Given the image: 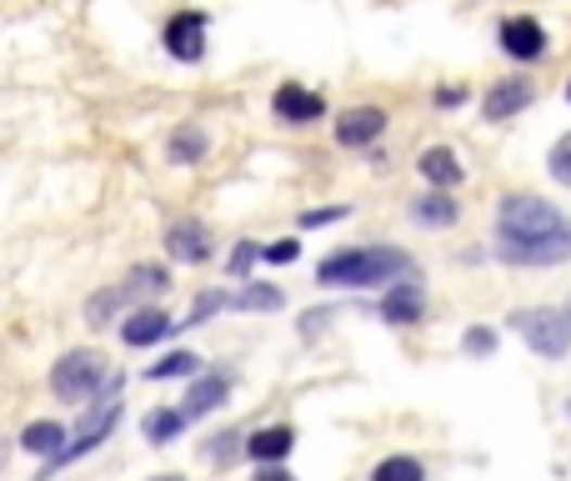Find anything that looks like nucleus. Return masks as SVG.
I'll return each instance as SVG.
<instances>
[{
    "mask_svg": "<svg viewBox=\"0 0 571 481\" xmlns=\"http://www.w3.org/2000/svg\"><path fill=\"white\" fill-rule=\"evenodd\" d=\"M492 256L507 266H561L571 261V216L532 191L502 195Z\"/></svg>",
    "mask_w": 571,
    "mask_h": 481,
    "instance_id": "obj_1",
    "label": "nucleus"
},
{
    "mask_svg": "<svg viewBox=\"0 0 571 481\" xmlns=\"http://www.w3.org/2000/svg\"><path fill=\"white\" fill-rule=\"evenodd\" d=\"M416 261L402 246H341L331 256H321L316 266V281L321 287H346V291H371V287H396V281H411Z\"/></svg>",
    "mask_w": 571,
    "mask_h": 481,
    "instance_id": "obj_2",
    "label": "nucleus"
},
{
    "mask_svg": "<svg viewBox=\"0 0 571 481\" xmlns=\"http://www.w3.org/2000/svg\"><path fill=\"white\" fill-rule=\"evenodd\" d=\"M166 287H170V271L166 266H156V261H141V266H130V276L120 281V287H105V291H96L91 301H86V326H111L126 306H141V301H151V296H166Z\"/></svg>",
    "mask_w": 571,
    "mask_h": 481,
    "instance_id": "obj_3",
    "label": "nucleus"
},
{
    "mask_svg": "<svg viewBox=\"0 0 571 481\" xmlns=\"http://www.w3.org/2000/svg\"><path fill=\"white\" fill-rule=\"evenodd\" d=\"M507 321L542 362H561L571 352V306H521Z\"/></svg>",
    "mask_w": 571,
    "mask_h": 481,
    "instance_id": "obj_4",
    "label": "nucleus"
},
{
    "mask_svg": "<svg viewBox=\"0 0 571 481\" xmlns=\"http://www.w3.org/2000/svg\"><path fill=\"white\" fill-rule=\"evenodd\" d=\"M105 387H116V377H111L105 356L91 352V346H80V352H65L61 362L51 366L55 402H91V396H101Z\"/></svg>",
    "mask_w": 571,
    "mask_h": 481,
    "instance_id": "obj_5",
    "label": "nucleus"
},
{
    "mask_svg": "<svg viewBox=\"0 0 571 481\" xmlns=\"http://www.w3.org/2000/svg\"><path fill=\"white\" fill-rule=\"evenodd\" d=\"M116 421H120V402H116V391H111V396H101V402H96L91 412H86V417H80L76 436H71V442H65V452L55 456L51 467H71V461H80V456H86V452H96V446H101L105 436H111V431H116Z\"/></svg>",
    "mask_w": 571,
    "mask_h": 481,
    "instance_id": "obj_6",
    "label": "nucleus"
},
{
    "mask_svg": "<svg viewBox=\"0 0 571 481\" xmlns=\"http://www.w3.org/2000/svg\"><path fill=\"white\" fill-rule=\"evenodd\" d=\"M206 30H211V21L201 11H176L166 21V30H161L166 55H170V61H181V65L206 61Z\"/></svg>",
    "mask_w": 571,
    "mask_h": 481,
    "instance_id": "obj_7",
    "label": "nucleus"
},
{
    "mask_svg": "<svg viewBox=\"0 0 571 481\" xmlns=\"http://www.w3.org/2000/svg\"><path fill=\"white\" fill-rule=\"evenodd\" d=\"M211 251H216V241H211V226H206V221L181 216V221L166 226V256H170V261L201 266V261H211Z\"/></svg>",
    "mask_w": 571,
    "mask_h": 481,
    "instance_id": "obj_8",
    "label": "nucleus"
},
{
    "mask_svg": "<svg viewBox=\"0 0 571 481\" xmlns=\"http://www.w3.org/2000/svg\"><path fill=\"white\" fill-rule=\"evenodd\" d=\"M496 40H502V51H507L511 61H542V55L551 51L542 21H532V15H507L502 30H496Z\"/></svg>",
    "mask_w": 571,
    "mask_h": 481,
    "instance_id": "obj_9",
    "label": "nucleus"
},
{
    "mask_svg": "<svg viewBox=\"0 0 571 481\" xmlns=\"http://www.w3.org/2000/svg\"><path fill=\"white\" fill-rule=\"evenodd\" d=\"M271 111L276 121H286V126H312V121L326 116V101L312 91V86H301V80H281L271 96Z\"/></svg>",
    "mask_w": 571,
    "mask_h": 481,
    "instance_id": "obj_10",
    "label": "nucleus"
},
{
    "mask_svg": "<svg viewBox=\"0 0 571 481\" xmlns=\"http://www.w3.org/2000/svg\"><path fill=\"white\" fill-rule=\"evenodd\" d=\"M532 101H536V80H526V76L492 80V91L481 96V116L486 121H511V116H521Z\"/></svg>",
    "mask_w": 571,
    "mask_h": 481,
    "instance_id": "obj_11",
    "label": "nucleus"
},
{
    "mask_svg": "<svg viewBox=\"0 0 571 481\" xmlns=\"http://www.w3.org/2000/svg\"><path fill=\"white\" fill-rule=\"evenodd\" d=\"M386 111L381 105H351V111H341L337 121V145H346V151H361V145L381 141V130H386Z\"/></svg>",
    "mask_w": 571,
    "mask_h": 481,
    "instance_id": "obj_12",
    "label": "nucleus"
},
{
    "mask_svg": "<svg viewBox=\"0 0 571 481\" xmlns=\"http://www.w3.org/2000/svg\"><path fill=\"white\" fill-rule=\"evenodd\" d=\"M421 316H427V287H421V276L386 287V296H381V321L386 326H416Z\"/></svg>",
    "mask_w": 571,
    "mask_h": 481,
    "instance_id": "obj_13",
    "label": "nucleus"
},
{
    "mask_svg": "<svg viewBox=\"0 0 571 481\" xmlns=\"http://www.w3.org/2000/svg\"><path fill=\"white\" fill-rule=\"evenodd\" d=\"M231 387H236V377L231 371H201V377L186 387V402H181V412H186V421H201V417H211L216 406L231 396Z\"/></svg>",
    "mask_w": 571,
    "mask_h": 481,
    "instance_id": "obj_14",
    "label": "nucleus"
},
{
    "mask_svg": "<svg viewBox=\"0 0 571 481\" xmlns=\"http://www.w3.org/2000/svg\"><path fill=\"white\" fill-rule=\"evenodd\" d=\"M416 170H421V181H427L431 191H452V186L467 181V166L456 161L452 145H427V151L416 156Z\"/></svg>",
    "mask_w": 571,
    "mask_h": 481,
    "instance_id": "obj_15",
    "label": "nucleus"
},
{
    "mask_svg": "<svg viewBox=\"0 0 571 481\" xmlns=\"http://www.w3.org/2000/svg\"><path fill=\"white\" fill-rule=\"evenodd\" d=\"M181 321H170L166 312H156V306H136V312L120 321V341L126 346H156V341H166L170 331H176Z\"/></svg>",
    "mask_w": 571,
    "mask_h": 481,
    "instance_id": "obj_16",
    "label": "nucleus"
},
{
    "mask_svg": "<svg viewBox=\"0 0 571 481\" xmlns=\"http://www.w3.org/2000/svg\"><path fill=\"white\" fill-rule=\"evenodd\" d=\"M211 156V136L195 121H186V126L170 130V141H166V161L170 166H201V161Z\"/></svg>",
    "mask_w": 571,
    "mask_h": 481,
    "instance_id": "obj_17",
    "label": "nucleus"
},
{
    "mask_svg": "<svg viewBox=\"0 0 571 481\" xmlns=\"http://www.w3.org/2000/svg\"><path fill=\"white\" fill-rule=\"evenodd\" d=\"M411 221L431 226V231H452V226L461 221V206L452 201V191H427L411 201Z\"/></svg>",
    "mask_w": 571,
    "mask_h": 481,
    "instance_id": "obj_18",
    "label": "nucleus"
},
{
    "mask_svg": "<svg viewBox=\"0 0 571 481\" xmlns=\"http://www.w3.org/2000/svg\"><path fill=\"white\" fill-rule=\"evenodd\" d=\"M65 442H71V431H65L61 421H30V427L21 431V452L40 456V461H55V456L65 452Z\"/></svg>",
    "mask_w": 571,
    "mask_h": 481,
    "instance_id": "obj_19",
    "label": "nucleus"
},
{
    "mask_svg": "<svg viewBox=\"0 0 571 481\" xmlns=\"http://www.w3.org/2000/svg\"><path fill=\"white\" fill-rule=\"evenodd\" d=\"M291 446H296V431L291 427H261L246 436V452L256 456L261 467H271V461H281V456H291Z\"/></svg>",
    "mask_w": 571,
    "mask_h": 481,
    "instance_id": "obj_20",
    "label": "nucleus"
},
{
    "mask_svg": "<svg viewBox=\"0 0 571 481\" xmlns=\"http://www.w3.org/2000/svg\"><path fill=\"white\" fill-rule=\"evenodd\" d=\"M186 427H191V421H186L181 406H156V412H145L141 436H145L151 446H166V442H176Z\"/></svg>",
    "mask_w": 571,
    "mask_h": 481,
    "instance_id": "obj_21",
    "label": "nucleus"
},
{
    "mask_svg": "<svg viewBox=\"0 0 571 481\" xmlns=\"http://www.w3.org/2000/svg\"><path fill=\"white\" fill-rule=\"evenodd\" d=\"M201 371H206V362H201V356H195V352H170L166 362H156V366H151V371H145V377H151V381H176V377L195 381V377H201Z\"/></svg>",
    "mask_w": 571,
    "mask_h": 481,
    "instance_id": "obj_22",
    "label": "nucleus"
},
{
    "mask_svg": "<svg viewBox=\"0 0 571 481\" xmlns=\"http://www.w3.org/2000/svg\"><path fill=\"white\" fill-rule=\"evenodd\" d=\"M281 291L276 287H266V281H251V287H241L231 296V312H276V306H281Z\"/></svg>",
    "mask_w": 571,
    "mask_h": 481,
    "instance_id": "obj_23",
    "label": "nucleus"
},
{
    "mask_svg": "<svg viewBox=\"0 0 571 481\" xmlns=\"http://www.w3.org/2000/svg\"><path fill=\"white\" fill-rule=\"evenodd\" d=\"M371 481H427V471H421L416 456H386V461L371 471Z\"/></svg>",
    "mask_w": 571,
    "mask_h": 481,
    "instance_id": "obj_24",
    "label": "nucleus"
},
{
    "mask_svg": "<svg viewBox=\"0 0 571 481\" xmlns=\"http://www.w3.org/2000/svg\"><path fill=\"white\" fill-rule=\"evenodd\" d=\"M226 306H231V291H201V296H195V306H191V316H186L181 326H206L211 316L226 312Z\"/></svg>",
    "mask_w": 571,
    "mask_h": 481,
    "instance_id": "obj_25",
    "label": "nucleus"
},
{
    "mask_svg": "<svg viewBox=\"0 0 571 481\" xmlns=\"http://www.w3.org/2000/svg\"><path fill=\"white\" fill-rule=\"evenodd\" d=\"M461 352L477 356V362L496 356V331H492V326H467V337H461Z\"/></svg>",
    "mask_w": 571,
    "mask_h": 481,
    "instance_id": "obj_26",
    "label": "nucleus"
},
{
    "mask_svg": "<svg viewBox=\"0 0 571 481\" xmlns=\"http://www.w3.org/2000/svg\"><path fill=\"white\" fill-rule=\"evenodd\" d=\"M546 170H551V181L557 186H571V130L551 145V156H546Z\"/></svg>",
    "mask_w": 571,
    "mask_h": 481,
    "instance_id": "obj_27",
    "label": "nucleus"
},
{
    "mask_svg": "<svg viewBox=\"0 0 571 481\" xmlns=\"http://www.w3.org/2000/svg\"><path fill=\"white\" fill-rule=\"evenodd\" d=\"M256 261H261V246H256V241H236L231 261H226V271H231V281H246Z\"/></svg>",
    "mask_w": 571,
    "mask_h": 481,
    "instance_id": "obj_28",
    "label": "nucleus"
},
{
    "mask_svg": "<svg viewBox=\"0 0 571 481\" xmlns=\"http://www.w3.org/2000/svg\"><path fill=\"white\" fill-rule=\"evenodd\" d=\"M351 206H326V211H301L296 226L301 231H316V226H331V221H346Z\"/></svg>",
    "mask_w": 571,
    "mask_h": 481,
    "instance_id": "obj_29",
    "label": "nucleus"
},
{
    "mask_svg": "<svg viewBox=\"0 0 571 481\" xmlns=\"http://www.w3.org/2000/svg\"><path fill=\"white\" fill-rule=\"evenodd\" d=\"M296 256H301L296 236H286V241H276V246H261V261H266V266H291Z\"/></svg>",
    "mask_w": 571,
    "mask_h": 481,
    "instance_id": "obj_30",
    "label": "nucleus"
},
{
    "mask_svg": "<svg viewBox=\"0 0 571 481\" xmlns=\"http://www.w3.org/2000/svg\"><path fill=\"white\" fill-rule=\"evenodd\" d=\"M216 446H206L211 461H231L236 452H246V436H236V431H221V436H211Z\"/></svg>",
    "mask_w": 571,
    "mask_h": 481,
    "instance_id": "obj_31",
    "label": "nucleus"
},
{
    "mask_svg": "<svg viewBox=\"0 0 571 481\" xmlns=\"http://www.w3.org/2000/svg\"><path fill=\"white\" fill-rule=\"evenodd\" d=\"M251 481H296V477H291V471H286L281 461H271V467H261V471H256V477H251Z\"/></svg>",
    "mask_w": 571,
    "mask_h": 481,
    "instance_id": "obj_32",
    "label": "nucleus"
},
{
    "mask_svg": "<svg viewBox=\"0 0 571 481\" xmlns=\"http://www.w3.org/2000/svg\"><path fill=\"white\" fill-rule=\"evenodd\" d=\"M467 101V91L461 86H446V91H436V105H461Z\"/></svg>",
    "mask_w": 571,
    "mask_h": 481,
    "instance_id": "obj_33",
    "label": "nucleus"
},
{
    "mask_svg": "<svg viewBox=\"0 0 571 481\" xmlns=\"http://www.w3.org/2000/svg\"><path fill=\"white\" fill-rule=\"evenodd\" d=\"M5 456H11V446H5V442H0V467H5Z\"/></svg>",
    "mask_w": 571,
    "mask_h": 481,
    "instance_id": "obj_34",
    "label": "nucleus"
},
{
    "mask_svg": "<svg viewBox=\"0 0 571 481\" xmlns=\"http://www.w3.org/2000/svg\"><path fill=\"white\" fill-rule=\"evenodd\" d=\"M156 481H181V477H156Z\"/></svg>",
    "mask_w": 571,
    "mask_h": 481,
    "instance_id": "obj_35",
    "label": "nucleus"
},
{
    "mask_svg": "<svg viewBox=\"0 0 571 481\" xmlns=\"http://www.w3.org/2000/svg\"><path fill=\"white\" fill-rule=\"evenodd\" d=\"M567 101H571V80H567Z\"/></svg>",
    "mask_w": 571,
    "mask_h": 481,
    "instance_id": "obj_36",
    "label": "nucleus"
},
{
    "mask_svg": "<svg viewBox=\"0 0 571 481\" xmlns=\"http://www.w3.org/2000/svg\"><path fill=\"white\" fill-rule=\"evenodd\" d=\"M567 417H571V402H567Z\"/></svg>",
    "mask_w": 571,
    "mask_h": 481,
    "instance_id": "obj_37",
    "label": "nucleus"
}]
</instances>
